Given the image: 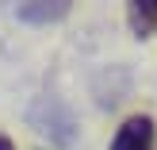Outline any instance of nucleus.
I'll list each match as a JSON object with an SVG mask.
<instances>
[{
  "instance_id": "f257e3e1",
  "label": "nucleus",
  "mask_w": 157,
  "mask_h": 150,
  "mask_svg": "<svg viewBox=\"0 0 157 150\" xmlns=\"http://www.w3.org/2000/svg\"><path fill=\"white\" fill-rule=\"evenodd\" d=\"M111 150H153V120L150 116H130L115 131Z\"/></svg>"
},
{
  "instance_id": "7ed1b4c3",
  "label": "nucleus",
  "mask_w": 157,
  "mask_h": 150,
  "mask_svg": "<svg viewBox=\"0 0 157 150\" xmlns=\"http://www.w3.org/2000/svg\"><path fill=\"white\" fill-rule=\"evenodd\" d=\"M127 23L138 39L157 27V0H127Z\"/></svg>"
},
{
  "instance_id": "20e7f679",
  "label": "nucleus",
  "mask_w": 157,
  "mask_h": 150,
  "mask_svg": "<svg viewBox=\"0 0 157 150\" xmlns=\"http://www.w3.org/2000/svg\"><path fill=\"white\" fill-rule=\"evenodd\" d=\"M0 150H12V143H8V139H4V135H0Z\"/></svg>"
},
{
  "instance_id": "f03ea898",
  "label": "nucleus",
  "mask_w": 157,
  "mask_h": 150,
  "mask_svg": "<svg viewBox=\"0 0 157 150\" xmlns=\"http://www.w3.org/2000/svg\"><path fill=\"white\" fill-rule=\"evenodd\" d=\"M69 8H73V0H27L19 8V19H27V23H54Z\"/></svg>"
}]
</instances>
